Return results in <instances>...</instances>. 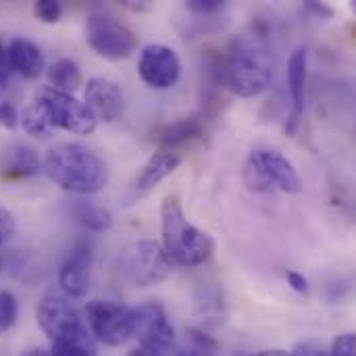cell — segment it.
<instances>
[{
    "label": "cell",
    "instance_id": "cell-23",
    "mask_svg": "<svg viewBox=\"0 0 356 356\" xmlns=\"http://www.w3.org/2000/svg\"><path fill=\"white\" fill-rule=\"evenodd\" d=\"M33 13L42 23H58L63 17V6L56 0H38L33 4Z\"/></svg>",
    "mask_w": 356,
    "mask_h": 356
},
{
    "label": "cell",
    "instance_id": "cell-28",
    "mask_svg": "<svg viewBox=\"0 0 356 356\" xmlns=\"http://www.w3.org/2000/svg\"><path fill=\"white\" fill-rule=\"evenodd\" d=\"M17 123H19V115H17L15 106L6 100L4 102L0 100V125L6 129H15Z\"/></svg>",
    "mask_w": 356,
    "mask_h": 356
},
{
    "label": "cell",
    "instance_id": "cell-2",
    "mask_svg": "<svg viewBox=\"0 0 356 356\" xmlns=\"http://www.w3.org/2000/svg\"><path fill=\"white\" fill-rule=\"evenodd\" d=\"M161 236L163 250L171 263L179 267H198L204 265L213 252V238L192 225L184 213L181 200L177 194H167L161 204Z\"/></svg>",
    "mask_w": 356,
    "mask_h": 356
},
{
    "label": "cell",
    "instance_id": "cell-7",
    "mask_svg": "<svg viewBox=\"0 0 356 356\" xmlns=\"http://www.w3.org/2000/svg\"><path fill=\"white\" fill-rule=\"evenodd\" d=\"M40 106L44 108L50 125L54 129H65L75 136H90L98 121L86 106V102L77 100L73 94L58 92L50 86L42 88L35 96Z\"/></svg>",
    "mask_w": 356,
    "mask_h": 356
},
{
    "label": "cell",
    "instance_id": "cell-34",
    "mask_svg": "<svg viewBox=\"0 0 356 356\" xmlns=\"http://www.w3.org/2000/svg\"><path fill=\"white\" fill-rule=\"evenodd\" d=\"M252 356H298L296 353H286V350H263Z\"/></svg>",
    "mask_w": 356,
    "mask_h": 356
},
{
    "label": "cell",
    "instance_id": "cell-10",
    "mask_svg": "<svg viewBox=\"0 0 356 356\" xmlns=\"http://www.w3.org/2000/svg\"><path fill=\"white\" fill-rule=\"evenodd\" d=\"M134 336L142 350L152 355L167 353L175 342V330L159 302H146L134 309Z\"/></svg>",
    "mask_w": 356,
    "mask_h": 356
},
{
    "label": "cell",
    "instance_id": "cell-26",
    "mask_svg": "<svg viewBox=\"0 0 356 356\" xmlns=\"http://www.w3.org/2000/svg\"><path fill=\"white\" fill-rule=\"evenodd\" d=\"M330 356H356L355 334H342V336L334 342Z\"/></svg>",
    "mask_w": 356,
    "mask_h": 356
},
{
    "label": "cell",
    "instance_id": "cell-8",
    "mask_svg": "<svg viewBox=\"0 0 356 356\" xmlns=\"http://www.w3.org/2000/svg\"><path fill=\"white\" fill-rule=\"evenodd\" d=\"M121 271L136 286L148 288L165 282L173 263L165 254L163 246L152 240H138L121 252Z\"/></svg>",
    "mask_w": 356,
    "mask_h": 356
},
{
    "label": "cell",
    "instance_id": "cell-29",
    "mask_svg": "<svg viewBox=\"0 0 356 356\" xmlns=\"http://www.w3.org/2000/svg\"><path fill=\"white\" fill-rule=\"evenodd\" d=\"M286 280H288V284H290V288H292L294 292H298V294H302V296L309 294V280H307L302 273H298V271H288V273H286Z\"/></svg>",
    "mask_w": 356,
    "mask_h": 356
},
{
    "label": "cell",
    "instance_id": "cell-38",
    "mask_svg": "<svg viewBox=\"0 0 356 356\" xmlns=\"http://www.w3.org/2000/svg\"><path fill=\"white\" fill-rule=\"evenodd\" d=\"M127 356H156V355H152V353H146V350H142V348H140V350H131V353H129Z\"/></svg>",
    "mask_w": 356,
    "mask_h": 356
},
{
    "label": "cell",
    "instance_id": "cell-31",
    "mask_svg": "<svg viewBox=\"0 0 356 356\" xmlns=\"http://www.w3.org/2000/svg\"><path fill=\"white\" fill-rule=\"evenodd\" d=\"M10 65H8V56H6V48L0 44V86H6L8 77H10Z\"/></svg>",
    "mask_w": 356,
    "mask_h": 356
},
{
    "label": "cell",
    "instance_id": "cell-21",
    "mask_svg": "<svg viewBox=\"0 0 356 356\" xmlns=\"http://www.w3.org/2000/svg\"><path fill=\"white\" fill-rule=\"evenodd\" d=\"M19 121H21L23 131L29 134L31 138L48 140V138H52V134H54V127L50 125V121H48V117H46V113H44V108L40 106L38 100H33L31 104H27V106L23 108Z\"/></svg>",
    "mask_w": 356,
    "mask_h": 356
},
{
    "label": "cell",
    "instance_id": "cell-9",
    "mask_svg": "<svg viewBox=\"0 0 356 356\" xmlns=\"http://www.w3.org/2000/svg\"><path fill=\"white\" fill-rule=\"evenodd\" d=\"M88 330L106 346H123L134 336V309L113 300H92L86 305Z\"/></svg>",
    "mask_w": 356,
    "mask_h": 356
},
{
    "label": "cell",
    "instance_id": "cell-17",
    "mask_svg": "<svg viewBox=\"0 0 356 356\" xmlns=\"http://www.w3.org/2000/svg\"><path fill=\"white\" fill-rule=\"evenodd\" d=\"M204 140H207V127L200 117H184L175 123L165 125L156 134V142L161 150L175 152V154L177 150L188 148L192 144H200Z\"/></svg>",
    "mask_w": 356,
    "mask_h": 356
},
{
    "label": "cell",
    "instance_id": "cell-33",
    "mask_svg": "<svg viewBox=\"0 0 356 356\" xmlns=\"http://www.w3.org/2000/svg\"><path fill=\"white\" fill-rule=\"evenodd\" d=\"M309 8H313L317 15H325V17H332V8H327L325 4H319V2H309Z\"/></svg>",
    "mask_w": 356,
    "mask_h": 356
},
{
    "label": "cell",
    "instance_id": "cell-4",
    "mask_svg": "<svg viewBox=\"0 0 356 356\" xmlns=\"http://www.w3.org/2000/svg\"><path fill=\"white\" fill-rule=\"evenodd\" d=\"M244 184L257 194H300L302 179L294 163L280 150L257 148L244 163Z\"/></svg>",
    "mask_w": 356,
    "mask_h": 356
},
{
    "label": "cell",
    "instance_id": "cell-37",
    "mask_svg": "<svg viewBox=\"0 0 356 356\" xmlns=\"http://www.w3.org/2000/svg\"><path fill=\"white\" fill-rule=\"evenodd\" d=\"M298 356H325L321 350H317V348H313V350H309L307 348V353H296Z\"/></svg>",
    "mask_w": 356,
    "mask_h": 356
},
{
    "label": "cell",
    "instance_id": "cell-11",
    "mask_svg": "<svg viewBox=\"0 0 356 356\" xmlns=\"http://www.w3.org/2000/svg\"><path fill=\"white\" fill-rule=\"evenodd\" d=\"M138 73L152 90H169L179 81L181 60L177 52L165 44H146L138 58Z\"/></svg>",
    "mask_w": 356,
    "mask_h": 356
},
{
    "label": "cell",
    "instance_id": "cell-24",
    "mask_svg": "<svg viewBox=\"0 0 356 356\" xmlns=\"http://www.w3.org/2000/svg\"><path fill=\"white\" fill-rule=\"evenodd\" d=\"M186 8L194 15H217L225 8L223 0H188Z\"/></svg>",
    "mask_w": 356,
    "mask_h": 356
},
{
    "label": "cell",
    "instance_id": "cell-1",
    "mask_svg": "<svg viewBox=\"0 0 356 356\" xmlns=\"http://www.w3.org/2000/svg\"><path fill=\"white\" fill-rule=\"evenodd\" d=\"M42 169L60 190L79 196L96 194L108 181L106 163L92 148L77 142H63L48 148Z\"/></svg>",
    "mask_w": 356,
    "mask_h": 356
},
{
    "label": "cell",
    "instance_id": "cell-5",
    "mask_svg": "<svg viewBox=\"0 0 356 356\" xmlns=\"http://www.w3.org/2000/svg\"><path fill=\"white\" fill-rule=\"evenodd\" d=\"M38 323L42 332L50 338L52 344L56 342H73L94 348L92 334L83 319L79 317L77 309L69 302L65 294L48 292L38 305Z\"/></svg>",
    "mask_w": 356,
    "mask_h": 356
},
{
    "label": "cell",
    "instance_id": "cell-12",
    "mask_svg": "<svg viewBox=\"0 0 356 356\" xmlns=\"http://www.w3.org/2000/svg\"><path fill=\"white\" fill-rule=\"evenodd\" d=\"M86 106L96 121L115 123L125 115V94L115 79L92 77L86 86Z\"/></svg>",
    "mask_w": 356,
    "mask_h": 356
},
{
    "label": "cell",
    "instance_id": "cell-14",
    "mask_svg": "<svg viewBox=\"0 0 356 356\" xmlns=\"http://www.w3.org/2000/svg\"><path fill=\"white\" fill-rule=\"evenodd\" d=\"M307 67L309 54L305 46H298L288 58V92H290V115L286 121V134L294 136L305 117V94H307Z\"/></svg>",
    "mask_w": 356,
    "mask_h": 356
},
{
    "label": "cell",
    "instance_id": "cell-35",
    "mask_svg": "<svg viewBox=\"0 0 356 356\" xmlns=\"http://www.w3.org/2000/svg\"><path fill=\"white\" fill-rule=\"evenodd\" d=\"M23 356H50V353H46L42 348H31V350H27Z\"/></svg>",
    "mask_w": 356,
    "mask_h": 356
},
{
    "label": "cell",
    "instance_id": "cell-18",
    "mask_svg": "<svg viewBox=\"0 0 356 356\" xmlns=\"http://www.w3.org/2000/svg\"><path fill=\"white\" fill-rule=\"evenodd\" d=\"M10 71L19 73L25 79H35L44 71V54L40 46L27 38H15L10 40L6 48Z\"/></svg>",
    "mask_w": 356,
    "mask_h": 356
},
{
    "label": "cell",
    "instance_id": "cell-20",
    "mask_svg": "<svg viewBox=\"0 0 356 356\" xmlns=\"http://www.w3.org/2000/svg\"><path fill=\"white\" fill-rule=\"evenodd\" d=\"M75 221L79 225H83L86 229L90 232H106L111 225H113V215L111 211L98 207V204H92V202H75L73 209H71Z\"/></svg>",
    "mask_w": 356,
    "mask_h": 356
},
{
    "label": "cell",
    "instance_id": "cell-25",
    "mask_svg": "<svg viewBox=\"0 0 356 356\" xmlns=\"http://www.w3.org/2000/svg\"><path fill=\"white\" fill-rule=\"evenodd\" d=\"M94 348L83 346V344H73V342H56L52 344L50 356H92Z\"/></svg>",
    "mask_w": 356,
    "mask_h": 356
},
{
    "label": "cell",
    "instance_id": "cell-15",
    "mask_svg": "<svg viewBox=\"0 0 356 356\" xmlns=\"http://www.w3.org/2000/svg\"><path fill=\"white\" fill-rule=\"evenodd\" d=\"M179 163H181V156L175 154V152H167V150L154 152L146 161V165L142 167L138 177L134 179V184L129 188V194H127V200L136 202L142 196H146L148 192H152L163 179H167L179 167Z\"/></svg>",
    "mask_w": 356,
    "mask_h": 356
},
{
    "label": "cell",
    "instance_id": "cell-30",
    "mask_svg": "<svg viewBox=\"0 0 356 356\" xmlns=\"http://www.w3.org/2000/svg\"><path fill=\"white\" fill-rule=\"evenodd\" d=\"M190 334H192V340L200 344V348H198V350L211 353V350H215V348H217V342H215V340H211L209 336H204L202 332H198V330H190Z\"/></svg>",
    "mask_w": 356,
    "mask_h": 356
},
{
    "label": "cell",
    "instance_id": "cell-27",
    "mask_svg": "<svg viewBox=\"0 0 356 356\" xmlns=\"http://www.w3.org/2000/svg\"><path fill=\"white\" fill-rule=\"evenodd\" d=\"M15 234V217L8 209L0 207V246L8 242Z\"/></svg>",
    "mask_w": 356,
    "mask_h": 356
},
{
    "label": "cell",
    "instance_id": "cell-39",
    "mask_svg": "<svg viewBox=\"0 0 356 356\" xmlns=\"http://www.w3.org/2000/svg\"><path fill=\"white\" fill-rule=\"evenodd\" d=\"M0 267H2V259H0Z\"/></svg>",
    "mask_w": 356,
    "mask_h": 356
},
{
    "label": "cell",
    "instance_id": "cell-16",
    "mask_svg": "<svg viewBox=\"0 0 356 356\" xmlns=\"http://www.w3.org/2000/svg\"><path fill=\"white\" fill-rule=\"evenodd\" d=\"M42 169V161L38 152L21 142H13L2 148L0 152V179L4 181H19L38 175Z\"/></svg>",
    "mask_w": 356,
    "mask_h": 356
},
{
    "label": "cell",
    "instance_id": "cell-22",
    "mask_svg": "<svg viewBox=\"0 0 356 356\" xmlns=\"http://www.w3.org/2000/svg\"><path fill=\"white\" fill-rule=\"evenodd\" d=\"M17 315H19V305H17L15 294L8 290H2L0 292V334L8 332L15 325Z\"/></svg>",
    "mask_w": 356,
    "mask_h": 356
},
{
    "label": "cell",
    "instance_id": "cell-32",
    "mask_svg": "<svg viewBox=\"0 0 356 356\" xmlns=\"http://www.w3.org/2000/svg\"><path fill=\"white\" fill-rule=\"evenodd\" d=\"M123 6L129 8V10H134V13H140V10H146L150 4L148 2H131V0H127V2H123Z\"/></svg>",
    "mask_w": 356,
    "mask_h": 356
},
{
    "label": "cell",
    "instance_id": "cell-3",
    "mask_svg": "<svg viewBox=\"0 0 356 356\" xmlns=\"http://www.w3.org/2000/svg\"><path fill=\"white\" fill-rule=\"evenodd\" d=\"M223 58L225 88H229L236 96L254 98L271 86V58L257 38H234Z\"/></svg>",
    "mask_w": 356,
    "mask_h": 356
},
{
    "label": "cell",
    "instance_id": "cell-6",
    "mask_svg": "<svg viewBox=\"0 0 356 356\" xmlns=\"http://www.w3.org/2000/svg\"><path fill=\"white\" fill-rule=\"evenodd\" d=\"M88 46L106 60H125L138 48V35L113 15L94 13L86 21Z\"/></svg>",
    "mask_w": 356,
    "mask_h": 356
},
{
    "label": "cell",
    "instance_id": "cell-13",
    "mask_svg": "<svg viewBox=\"0 0 356 356\" xmlns=\"http://www.w3.org/2000/svg\"><path fill=\"white\" fill-rule=\"evenodd\" d=\"M94 250L88 242H77L58 271V286L67 298H83L90 288Z\"/></svg>",
    "mask_w": 356,
    "mask_h": 356
},
{
    "label": "cell",
    "instance_id": "cell-19",
    "mask_svg": "<svg viewBox=\"0 0 356 356\" xmlns=\"http://www.w3.org/2000/svg\"><path fill=\"white\" fill-rule=\"evenodd\" d=\"M46 77H48V83L50 88L58 90V92H75L81 88L83 83V77H81V69L75 60L71 58H58L54 60L48 71H46Z\"/></svg>",
    "mask_w": 356,
    "mask_h": 356
},
{
    "label": "cell",
    "instance_id": "cell-36",
    "mask_svg": "<svg viewBox=\"0 0 356 356\" xmlns=\"http://www.w3.org/2000/svg\"><path fill=\"white\" fill-rule=\"evenodd\" d=\"M179 356H215L213 353H204V350H192V353H184V355H179Z\"/></svg>",
    "mask_w": 356,
    "mask_h": 356
}]
</instances>
